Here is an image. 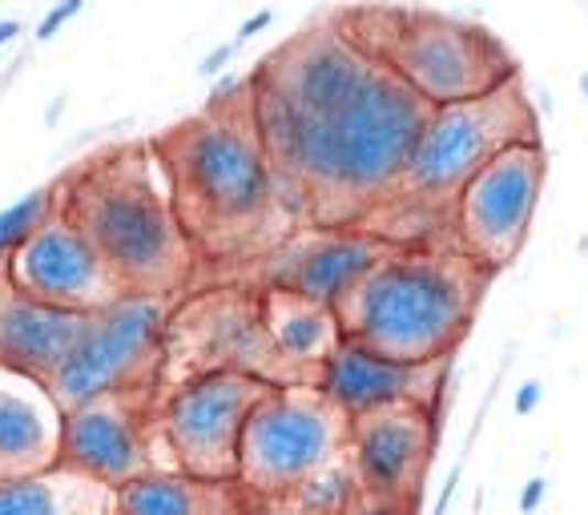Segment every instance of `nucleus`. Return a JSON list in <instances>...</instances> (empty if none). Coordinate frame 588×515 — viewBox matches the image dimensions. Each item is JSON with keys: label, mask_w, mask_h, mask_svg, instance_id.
I'll return each instance as SVG.
<instances>
[{"label": "nucleus", "mask_w": 588, "mask_h": 515, "mask_svg": "<svg viewBox=\"0 0 588 515\" xmlns=\"http://www.w3.org/2000/svg\"><path fill=\"white\" fill-rule=\"evenodd\" d=\"M459 463L451 471H447V480H444V487H439V500H436V507H432V515H447V507H451V500H456V487H459Z\"/></svg>", "instance_id": "30"}, {"label": "nucleus", "mask_w": 588, "mask_h": 515, "mask_svg": "<svg viewBox=\"0 0 588 515\" xmlns=\"http://www.w3.org/2000/svg\"><path fill=\"white\" fill-rule=\"evenodd\" d=\"M464 250H388L339 306L347 339L400 363H447L471 330L483 282Z\"/></svg>", "instance_id": "3"}, {"label": "nucleus", "mask_w": 588, "mask_h": 515, "mask_svg": "<svg viewBox=\"0 0 588 515\" xmlns=\"http://www.w3.org/2000/svg\"><path fill=\"white\" fill-rule=\"evenodd\" d=\"M371 57L388 61L432 109L471 101L520 77L504 41L483 24L424 9H383Z\"/></svg>", "instance_id": "6"}, {"label": "nucleus", "mask_w": 588, "mask_h": 515, "mask_svg": "<svg viewBox=\"0 0 588 515\" xmlns=\"http://www.w3.org/2000/svg\"><path fill=\"white\" fill-rule=\"evenodd\" d=\"M536 109H532L524 81L512 77L508 85L471 101L436 106L427 118L420 145L412 153L395 201L412 210H451V201L496 153L536 141Z\"/></svg>", "instance_id": "5"}, {"label": "nucleus", "mask_w": 588, "mask_h": 515, "mask_svg": "<svg viewBox=\"0 0 588 515\" xmlns=\"http://www.w3.org/2000/svg\"><path fill=\"white\" fill-rule=\"evenodd\" d=\"M65 410L45 379L0 366V480L57 468Z\"/></svg>", "instance_id": "17"}, {"label": "nucleus", "mask_w": 588, "mask_h": 515, "mask_svg": "<svg viewBox=\"0 0 588 515\" xmlns=\"http://www.w3.org/2000/svg\"><path fill=\"white\" fill-rule=\"evenodd\" d=\"M342 515H415V507L407 504H388V500H371V495H363L355 507H347Z\"/></svg>", "instance_id": "24"}, {"label": "nucleus", "mask_w": 588, "mask_h": 515, "mask_svg": "<svg viewBox=\"0 0 588 515\" xmlns=\"http://www.w3.org/2000/svg\"><path fill=\"white\" fill-rule=\"evenodd\" d=\"M544 182H548V153L541 138L500 150L451 201L456 246L488 274L512 266L520 250L529 246Z\"/></svg>", "instance_id": "9"}, {"label": "nucleus", "mask_w": 588, "mask_h": 515, "mask_svg": "<svg viewBox=\"0 0 588 515\" xmlns=\"http://www.w3.org/2000/svg\"><path fill=\"white\" fill-rule=\"evenodd\" d=\"M259 310L279 363L294 366V371H311V379L318 375L327 354L342 342L339 315L330 306L303 298V294L271 286V291H262Z\"/></svg>", "instance_id": "18"}, {"label": "nucleus", "mask_w": 588, "mask_h": 515, "mask_svg": "<svg viewBox=\"0 0 588 515\" xmlns=\"http://www.w3.org/2000/svg\"><path fill=\"white\" fill-rule=\"evenodd\" d=\"M238 515H294V512L286 507V500H254V495H247V504L238 507Z\"/></svg>", "instance_id": "29"}, {"label": "nucleus", "mask_w": 588, "mask_h": 515, "mask_svg": "<svg viewBox=\"0 0 588 515\" xmlns=\"http://www.w3.org/2000/svg\"><path fill=\"white\" fill-rule=\"evenodd\" d=\"M153 153L189 242L214 254L259 250L291 213L254 133L250 97L226 109L206 106V113L153 141Z\"/></svg>", "instance_id": "2"}, {"label": "nucleus", "mask_w": 588, "mask_h": 515, "mask_svg": "<svg viewBox=\"0 0 588 515\" xmlns=\"http://www.w3.org/2000/svg\"><path fill=\"white\" fill-rule=\"evenodd\" d=\"M21 33H24L21 21H12V17H4V21H0V48L12 45V41H17V36H21Z\"/></svg>", "instance_id": "31"}, {"label": "nucleus", "mask_w": 588, "mask_h": 515, "mask_svg": "<svg viewBox=\"0 0 588 515\" xmlns=\"http://www.w3.org/2000/svg\"><path fill=\"white\" fill-rule=\"evenodd\" d=\"M351 419L315 383H271L250 407L238 447V487L254 500H286L303 480L347 451Z\"/></svg>", "instance_id": "7"}, {"label": "nucleus", "mask_w": 588, "mask_h": 515, "mask_svg": "<svg viewBox=\"0 0 588 515\" xmlns=\"http://www.w3.org/2000/svg\"><path fill=\"white\" fill-rule=\"evenodd\" d=\"M94 310L53 306L21 291L0 262V366L48 379L89 327Z\"/></svg>", "instance_id": "16"}, {"label": "nucleus", "mask_w": 588, "mask_h": 515, "mask_svg": "<svg viewBox=\"0 0 588 515\" xmlns=\"http://www.w3.org/2000/svg\"><path fill=\"white\" fill-rule=\"evenodd\" d=\"M138 391L89 398L81 407L65 410L61 423V468L89 475L121 492L126 483L153 471L150 443H145V419L138 407Z\"/></svg>", "instance_id": "13"}, {"label": "nucleus", "mask_w": 588, "mask_h": 515, "mask_svg": "<svg viewBox=\"0 0 588 515\" xmlns=\"http://www.w3.org/2000/svg\"><path fill=\"white\" fill-rule=\"evenodd\" d=\"M170 306L162 294L126 291L97 306L69 359L45 379L61 410L118 391H150L162 366Z\"/></svg>", "instance_id": "8"}, {"label": "nucleus", "mask_w": 588, "mask_h": 515, "mask_svg": "<svg viewBox=\"0 0 588 515\" xmlns=\"http://www.w3.org/2000/svg\"><path fill=\"white\" fill-rule=\"evenodd\" d=\"M541 398H544V386L536 379H529V383H520L516 398H512V410L516 415H532V410L541 407Z\"/></svg>", "instance_id": "27"}, {"label": "nucleus", "mask_w": 588, "mask_h": 515, "mask_svg": "<svg viewBox=\"0 0 588 515\" xmlns=\"http://www.w3.org/2000/svg\"><path fill=\"white\" fill-rule=\"evenodd\" d=\"M153 157L142 145H126L85 162L61 189V210L89 234L126 291L170 294L189 278L194 242L170 186L153 174Z\"/></svg>", "instance_id": "4"}, {"label": "nucleus", "mask_w": 588, "mask_h": 515, "mask_svg": "<svg viewBox=\"0 0 588 515\" xmlns=\"http://www.w3.org/2000/svg\"><path fill=\"white\" fill-rule=\"evenodd\" d=\"M4 270L21 291L69 310H97L126 294L101 250L61 206L24 246L4 258Z\"/></svg>", "instance_id": "12"}, {"label": "nucleus", "mask_w": 588, "mask_h": 515, "mask_svg": "<svg viewBox=\"0 0 588 515\" xmlns=\"http://www.w3.org/2000/svg\"><path fill=\"white\" fill-rule=\"evenodd\" d=\"M580 94H585V101H588V73H580Z\"/></svg>", "instance_id": "32"}, {"label": "nucleus", "mask_w": 588, "mask_h": 515, "mask_svg": "<svg viewBox=\"0 0 588 515\" xmlns=\"http://www.w3.org/2000/svg\"><path fill=\"white\" fill-rule=\"evenodd\" d=\"M238 480H198L186 471H145L118 492V515H238Z\"/></svg>", "instance_id": "19"}, {"label": "nucleus", "mask_w": 588, "mask_h": 515, "mask_svg": "<svg viewBox=\"0 0 588 515\" xmlns=\"http://www.w3.org/2000/svg\"><path fill=\"white\" fill-rule=\"evenodd\" d=\"M388 250V242L371 230H315V234L286 242L266 262V278L279 291L303 294L311 303L335 310Z\"/></svg>", "instance_id": "15"}, {"label": "nucleus", "mask_w": 588, "mask_h": 515, "mask_svg": "<svg viewBox=\"0 0 588 515\" xmlns=\"http://www.w3.org/2000/svg\"><path fill=\"white\" fill-rule=\"evenodd\" d=\"M57 206H61V198L53 189H33V194L17 198L12 206H4V210H0V262L17 246H24V242L57 213Z\"/></svg>", "instance_id": "22"}, {"label": "nucleus", "mask_w": 588, "mask_h": 515, "mask_svg": "<svg viewBox=\"0 0 588 515\" xmlns=\"http://www.w3.org/2000/svg\"><path fill=\"white\" fill-rule=\"evenodd\" d=\"M0 515H118V492L57 463L0 480Z\"/></svg>", "instance_id": "20"}, {"label": "nucleus", "mask_w": 588, "mask_h": 515, "mask_svg": "<svg viewBox=\"0 0 588 515\" xmlns=\"http://www.w3.org/2000/svg\"><path fill=\"white\" fill-rule=\"evenodd\" d=\"M544 495H548V483L529 480V483H524V492H520V512L536 515V512H541V504H544Z\"/></svg>", "instance_id": "28"}, {"label": "nucleus", "mask_w": 588, "mask_h": 515, "mask_svg": "<svg viewBox=\"0 0 588 515\" xmlns=\"http://www.w3.org/2000/svg\"><path fill=\"white\" fill-rule=\"evenodd\" d=\"M250 118L286 210L342 230L395 201L432 106L339 24H315L250 73Z\"/></svg>", "instance_id": "1"}, {"label": "nucleus", "mask_w": 588, "mask_h": 515, "mask_svg": "<svg viewBox=\"0 0 588 515\" xmlns=\"http://www.w3.org/2000/svg\"><path fill=\"white\" fill-rule=\"evenodd\" d=\"M271 24H274V12H271V9H259L254 17H247V21H242V29H238V36H235V45H238V48L250 45V41H254L259 33H266Z\"/></svg>", "instance_id": "26"}, {"label": "nucleus", "mask_w": 588, "mask_h": 515, "mask_svg": "<svg viewBox=\"0 0 588 515\" xmlns=\"http://www.w3.org/2000/svg\"><path fill=\"white\" fill-rule=\"evenodd\" d=\"M235 53H238V45H235V41H226V45L210 48V53L202 57L198 73H202V77H218V73H226V65L235 61Z\"/></svg>", "instance_id": "25"}, {"label": "nucleus", "mask_w": 588, "mask_h": 515, "mask_svg": "<svg viewBox=\"0 0 588 515\" xmlns=\"http://www.w3.org/2000/svg\"><path fill=\"white\" fill-rule=\"evenodd\" d=\"M271 379L214 366L198 371L165 398L162 435L177 471L198 480H238V447L250 407L266 395Z\"/></svg>", "instance_id": "10"}, {"label": "nucleus", "mask_w": 588, "mask_h": 515, "mask_svg": "<svg viewBox=\"0 0 588 515\" xmlns=\"http://www.w3.org/2000/svg\"><path fill=\"white\" fill-rule=\"evenodd\" d=\"M436 439L439 407H427V403H400V407L355 415L347 456L363 483V495L407 507L420 504L427 463L436 456Z\"/></svg>", "instance_id": "11"}, {"label": "nucleus", "mask_w": 588, "mask_h": 515, "mask_svg": "<svg viewBox=\"0 0 588 515\" xmlns=\"http://www.w3.org/2000/svg\"><path fill=\"white\" fill-rule=\"evenodd\" d=\"M363 500V483L355 475L351 456L342 451L335 463H327L323 471H315L311 480H303L286 495V507L294 515H342L347 507H355Z\"/></svg>", "instance_id": "21"}, {"label": "nucleus", "mask_w": 588, "mask_h": 515, "mask_svg": "<svg viewBox=\"0 0 588 515\" xmlns=\"http://www.w3.org/2000/svg\"><path fill=\"white\" fill-rule=\"evenodd\" d=\"M81 9H85V0H57V4L41 17V24H36V41H53L73 17H81Z\"/></svg>", "instance_id": "23"}, {"label": "nucleus", "mask_w": 588, "mask_h": 515, "mask_svg": "<svg viewBox=\"0 0 588 515\" xmlns=\"http://www.w3.org/2000/svg\"><path fill=\"white\" fill-rule=\"evenodd\" d=\"M447 363H400L388 354L371 351L367 342H355L342 335V342L318 366L315 386L335 403V407L355 419L367 410L400 407V403H427L439 407L447 383Z\"/></svg>", "instance_id": "14"}]
</instances>
